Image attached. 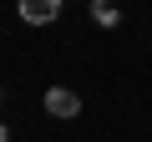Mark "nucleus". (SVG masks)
I'll use <instances>...</instances> for the list:
<instances>
[{
	"label": "nucleus",
	"instance_id": "f257e3e1",
	"mask_svg": "<svg viewBox=\"0 0 152 142\" xmlns=\"http://www.w3.org/2000/svg\"><path fill=\"white\" fill-rule=\"evenodd\" d=\"M61 15V0H20V20H31V26H51Z\"/></svg>",
	"mask_w": 152,
	"mask_h": 142
},
{
	"label": "nucleus",
	"instance_id": "f03ea898",
	"mask_svg": "<svg viewBox=\"0 0 152 142\" xmlns=\"http://www.w3.org/2000/svg\"><path fill=\"white\" fill-rule=\"evenodd\" d=\"M46 112H51V117H76V112H81V97L66 91V86H51V91H46Z\"/></svg>",
	"mask_w": 152,
	"mask_h": 142
},
{
	"label": "nucleus",
	"instance_id": "7ed1b4c3",
	"mask_svg": "<svg viewBox=\"0 0 152 142\" xmlns=\"http://www.w3.org/2000/svg\"><path fill=\"white\" fill-rule=\"evenodd\" d=\"M91 20H96V26H107V31H112V26H117V20H122V15H117V5H112V0H91Z\"/></svg>",
	"mask_w": 152,
	"mask_h": 142
}]
</instances>
